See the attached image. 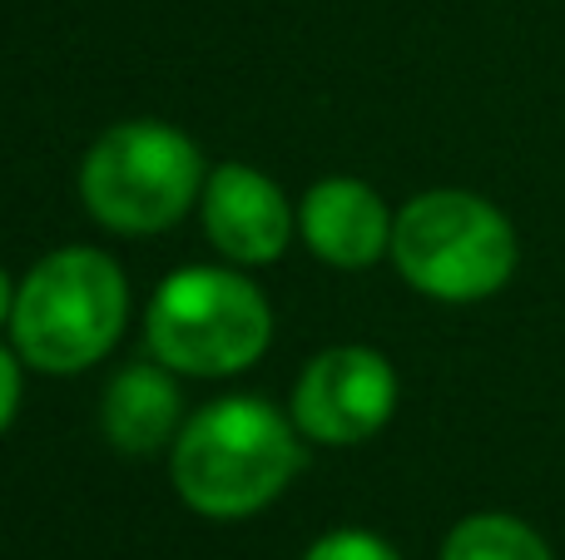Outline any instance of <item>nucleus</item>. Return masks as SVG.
I'll return each instance as SVG.
<instances>
[{"label": "nucleus", "instance_id": "obj_1", "mask_svg": "<svg viewBox=\"0 0 565 560\" xmlns=\"http://www.w3.org/2000/svg\"><path fill=\"white\" fill-rule=\"evenodd\" d=\"M302 466L298 422L264 397H224L199 407L174 437V492L214 521L264 511Z\"/></svg>", "mask_w": 565, "mask_h": 560}, {"label": "nucleus", "instance_id": "obj_2", "mask_svg": "<svg viewBox=\"0 0 565 560\" xmlns=\"http://www.w3.org/2000/svg\"><path fill=\"white\" fill-rule=\"evenodd\" d=\"M129 317L125 273L99 248H60L15 288L10 337L35 373H85L119 343Z\"/></svg>", "mask_w": 565, "mask_h": 560}, {"label": "nucleus", "instance_id": "obj_3", "mask_svg": "<svg viewBox=\"0 0 565 560\" xmlns=\"http://www.w3.org/2000/svg\"><path fill=\"white\" fill-rule=\"evenodd\" d=\"M392 263L437 303H481L516 273V228L467 189H431L392 218Z\"/></svg>", "mask_w": 565, "mask_h": 560}, {"label": "nucleus", "instance_id": "obj_4", "mask_svg": "<svg viewBox=\"0 0 565 560\" xmlns=\"http://www.w3.org/2000/svg\"><path fill=\"white\" fill-rule=\"evenodd\" d=\"M149 353L189 377H228L264 357L274 313L258 283L228 268H179L149 303Z\"/></svg>", "mask_w": 565, "mask_h": 560}, {"label": "nucleus", "instance_id": "obj_5", "mask_svg": "<svg viewBox=\"0 0 565 560\" xmlns=\"http://www.w3.org/2000/svg\"><path fill=\"white\" fill-rule=\"evenodd\" d=\"M204 184V154L159 119H129L95 139L79 164L85 208L115 234H159L179 224Z\"/></svg>", "mask_w": 565, "mask_h": 560}, {"label": "nucleus", "instance_id": "obj_6", "mask_svg": "<svg viewBox=\"0 0 565 560\" xmlns=\"http://www.w3.org/2000/svg\"><path fill=\"white\" fill-rule=\"evenodd\" d=\"M397 412V373L372 347H328L292 387V422L322 446H358Z\"/></svg>", "mask_w": 565, "mask_h": 560}, {"label": "nucleus", "instance_id": "obj_7", "mask_svg": "<svg viewBox=\"0 0 565 560\" xmlns=\"http://www.w3.org/2000/svg\"><path fill=\"white\" fill-rule=\"evenodd\" d=\"M204 234L228 263H274L292 238V208L268 174L224 164L204 184Z\"/></svg>", "mask_w": 565, "mask_h": 560}, {"label": "nucleus", "instance_id": "obj_8", "mask_svg": "<svg viewBox=\"0 0 565 560\" xmlns=\"http://www.w3.org/2000/svg\"><path fill=\"white\" fill-rule=\"evenodd\" d=\"M298 228L308 248L332 268H367L392 254L387 204L362 179H322L298 208Z\"/></svg>", "mask_w": 565, "mask_h": 560}, {"label": "nucleus", "instance_id": "obj_9", "mask_svg": "<svg viewBox=\"0 0 565 560\" xmlns=\"http://www.w3.org/2000/svg\"><path fill=\"white\" fill-rule=\"evenodd\" d=\"M174 367L154 363H129L125 373H115V383L105 387V437L129 456L159 452L169 437L179 432V387Z\"/></svg>", "mask_w": 565, "mask_h": 560}, {"label": "nucleus", "instance_id": "obj_10", "mask_svg": "<svg viewBox=\"0 0 565 560\" xmlns=\"http://www.w3.org/2000/svg\"><path fill=\"white\" fill-rule=\"evenodd\" d=\"M441 560H556V556H551V546L526 521L501 511H481L451 526Z\"/></svg>", "mask_w": 565, "mask_h": 560}, {"label": "nucleus", "instance_id": "obj_11", "mask_svg": "<svg viewBox=\"0 0 565 560\" xmlns=\"http://www.w3.org/2000/svg\"><path fill=\"white\" fill-rule=\"evenodd\" d=\"M302 560H402V556L372 531H332Z\"/></svg>", "mask_w": 565, "mask_h": 560}, {"label": "nucleus", "instance_id": "obj_12", "mask_svg": "<svg viewBox=\"0 0 565 560\" xmlns=\"http://www.w3.org/2000/svg\"><path fill=\"white\" fill-rule=\"evenodd\" d=\"M20 407V363L0 347V432L10 427V417H15Z\"/></svg>", "mask_w": 565, "mask_h": 560}, {"label": "nucleus", "instance_id": "obj_13", "mask_svg": "<svg viewBox=\"0 0 565 560\" xmlns=\"http://www.w3.org/2000/svg\"><path fill=\"white\" fill-rule=\"evenodd\" d=\"M10 313H15V288H10L6 268H0V323H10Z\"/></svg>", "mask_w": 565, "mask_h": 560}]
</instances>
